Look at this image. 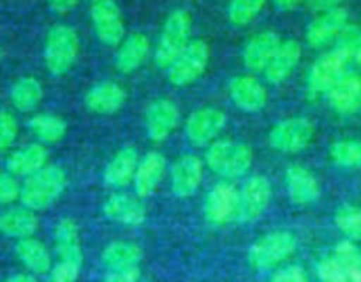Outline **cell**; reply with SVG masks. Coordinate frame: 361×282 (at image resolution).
Listing matches in <instances>:
<instances>
[{"instance_id":"1","label":"cell","mask_w":361,"mask_h":282,"mask_svg":"<svg viewBox=\"0 0 361 282\" xmlns=\"http://www.w3.org/2000/svg\"><path fill=\"white\" fill-rule=\"evenodd\" d=\"M252 148L242 141L217 140L210 147H207V152H204L207 168L224 180L245 176L252 168Z\"/></svg>"},{"instance_id":"2","label":"cell","mask_w":361,"mask_h":282,"mask_svg":"<svg viewBox=\"0 0 361 282\" xmlns=\"http://www.w3.org/2000/svg\"><path fill=\"white\" fill-rule=\"evenodd\" d=\"M67 187V175L60 166L48 164L41 171L25 178L20 190V201L23 207L39 212L51 207L63 194Z\"/></svg>"},{"instance_id":"3","label":"cell","mask_w":361,"mask_h":282,"mask_svg":"<svg viewBox=\"0 0 361 282\" xmlns=\"http://www.w3.org/2000/svg\"><path fill=\"white\" fill-rule=\"evenodd\" d=\"M190 28H192V18L185 9H175L168 14L154 49V60L157 67L168 70L171 63L185 51L187 46L190 44Z\"/></svg>"},{"instance_id":"4","label":"cell","mask_w":361,"mask_h":282,"mask_svg":"<svg viewBox=\"0 0 361 282\" xmlns=\"http://www.w3.org/2000/svg\"><path fill=\"white\" fill-rule=\"evenodd\" d=\"M80 55V35L71 25H53L46 34L44 63L51 76H63Z\"/></svg>"},{"instance_id":"5","label":"cell","mask_w":361,"mask_h":282,"mask_svg":"<svg viewBox=\"0 0 361 282\" xmlns=\"http://www.w3.org/2000/svg\"><path fill=\"white\" fill-rule=\"evenodd\" d=\"M351 56L335 46L330 51L323 53L310 67L307 74V94L310 99L326 95L335 83L348 73V63Z\"/></svg>"},{"instance_id":"6","label":"cell","mask_w":361,"mask_h":282,"mask_svg":"<svg viewBox=\"0 0 361 282\" xmlns=\"http://www.w3.org/2000/svg\"><path fill=\"white\" fill-rule=\"evenodd\" d=\"M296 236L289 231H271L261 236L249 249V263L256 270H271L295 254Z\"/></svg>"},{"instance_id":"7","label":"cell","mask_w":361,"mask_h":282,"mask_svg":"<svg viewBox=\"0 0 361 282\" xmlns=\"http://www.w3.org/2000/svg\"><path fill=\"white\" fill-rule=\"evenodd\" d=\"M314 123L305 116H291L275 123L270 130L271 148L282 154H300L310 147L314 140Z\"/></svg>"},{"instance_id":"8","label":"cell","mask_w":361,"mask_h":282,"mask_svg":"<svg viewBox=\"0 0 361 282\" xmlns=\"http://www.w3.org/2000/svg\"><path fill=\"white\" fill-rule=\"evenodd\" d=\"M208 62H210V48H208V44L203 39H194L187 46L185 51L166 70L169 83L178 88L196 83L207 70Z\"/></svg>"},{"instance_id":"9","label":"cell","mask_w":361,"mask_h":282,"mask_svg":"<svg viewBox=\"0 0 361 282\" xmlns=\"http://www.w3.org/2000/svg\"><path fill=\"white\" fill-rule=\"evenodd\" d=\"M90 20L95 35L104 46L116 48L127 37L122 9L115 0H92Z\"/></svg>"},{"instance_id":"10","label":"cell","mask_w":361,"mask_h":282,"mask_svg":"<svg viewBox=\"0 0 361 282\" xmlns=\"http://www.w3.org/2000/svg\"><path fill=\"white\" fill-rule=\"evenodd\" d=\"M240 190L229 180H221L204 197V219L212 226H224L238 219Z\"/></svg>"},{"instance_id":"11","label":"cell","mask_w":361,"mask_h":282,"mask_svg":"<svg viewBox=\"0 0 361 282\" xmlns=\"http://www.w3.org/2000/svg\"><path fill=\"white\" fill-rule=\"evenodd\" d=\"M228 116L219 108H200L185 120V137L192 147H210L224 130Z\"/></svg>"},{"instance_id":"12","label":"cell","mask_w":361,"mask_h":282,"mask_svg":"<svg viewBox=\"0 0 361 282\" xmlns=\"http://www.w3.org/2000/svg\"><path fill=\"white\" fill-rule=\"evenodd\" d=\"M204 159L196 154L180 155L169 169L171 190L176 197H190L196 194L204 178Z\"/></svg>"},{"instance_id":"13","label":"cell","mask_w":361,"mask_h":282,"mask_svg":"<svg viewBox=\"0 0 361 282\" xmlns=\"http://www.w3.org/2000/svg\"><path fill=\"white\" fill-rule=\"evenodd\" d=\"M349 25V14L344 7L319 13L309 23L305 30V41L310 48L321 49L324 46L337 42L342 32Z\"/></svg>"},{"instance_id":"14","label":"cell","mask_w":361,"mask_h":282,"mask_svg":"<svg viewBox=\"0 0 361 282\" xmlns=\"http://www.w3.org/2000/svg\"><path fill=\"white\" fill-rule=\"evenodd\" d=\"M271 194H274V189H271V182L267 176H249L240 189V221L252 222L259 219L270 207Z\"/></svg>"},{"instance_id":"15","label":"cell","mask_w":361,"mask_h":282,"mask_svg":"<svg viewBox=\"0 0 361 282\" xmlns=\"http://www.w3.org/2000/svg\"><path fill=\"white\" fill-rule=\"evenodd\" d=\"M180 123V109L171 99H157L145 113L147 136L154 143H164Z\"/></svg>"},{"instance_id":"16","label":"cell","mask_w":361,"mask_h":282,"mask_svg":"<svg viewBox=\"0 0 361 282\" xmlns=\"http://www.w3.org/2000/svg\"><path fill=\"white\" fill-rule=\"evenodd\" d=\"M233 104L245 113H259L268 102V92L264 85L252 74L235 76L228 85Z\"/></svg>"},{"instance_id":"17","label":"cell","mask_w":361,"mask_h":282,"mask_svg":"<svg viewBox=\"0 0 361 282\" xmlns=\"http://www.w3.org/2000/svg\"><path fill=\"white\" fill-rule=\"evenodd\" d=\"M286 189L291 203L300 207L316 203L321 196L317 176L302 164H293L286 169Z\"/></svg>"},{"instance_id":"18","label":"cell","mask_w":361,"mask_h":282,"mask_svg":"<svg viewBox=\"0 0 361 282\" xmlns=\"http://www.w3.org/2000/svg\"><path fill=\"white\" fill-rule=\"evenodd\" d=\"M102 212L106 217L122 226H141L147 219V208H145L141 197H134L130 194L115 192L106 197L102 204Z\"/></svg>"},{"instance_id":"19","label":"cell","mask_w":361,"mask_h":282,"mask_svg":"<svg viewBox=\"0 0 361 282\" xmlns=\"http://www.w3.org/2000/svg\"><path fill=\"white\" fill-rule=\"evenodd\" d=\"M281 37L271 30H263L254 34L243 46L242 60L243 66L252 73H264L270 60L274 59L275 51L281 46Z\"/></svg>"},{"instance_id":"20","label":"cell","mask_w":361,"mask_h":282,"mask_svg":"<svg viewBox=\"0 0 361 282\" xmlns=\"http://www.w3.org/2000/svg\"><path fill=\"white\" fill-rule=\"evenodd\" d=\"M166 171H168V161H166L161 152L152 150L145 154L140 159V166H137L136 176H134L133 182L136 196L141 197V200L152 196L164 180Z\"/></svg>"},{"instance_id":"21","label":"cell","mask_w":361,"mask_h":282,"mask_svg":"<svg viewBox=\"0 0 361 282\" xmlns=\"http://www.w3.org/2000/svg\"><path fill=\"white\" fill-rule=\"evenodd\" d=\"M126 101V88L116 81H101L85 94V106L97 115H113L123 108Z\"/></svg>"},{"instance_id":"22","label":"cell","mask_w":361,"mask_h":282,"mask_svg":"<svg viewBox=\"0 0 361 282\" xmlns=\"http://www.w3.org/2000/svg\"><path fill=\"white\" fill-rule=\"evenodd\" d=\"M152 51V42L148 35L141 32L127 35L118 46L115 53V67L122 74H133L147 62Z\"/></svg>"},{"instance_id":"23","label":"cell","mask_w":361,"mask_h":282,"mask_svg":"<svg viewBox=\"0 0 361 282\" xmlns=\"http://www.w3.org/2000/svg\"><path fill=\"white\" fill-rule=\"evenodd\" d=\"M140 154L134 147H122L106 164L102 178L108 187L123 189L134 182L137 166H140Z\"/></svg>"},{"instance_id":"24","label":"cell","mask_w":361,"mask_h":282,"mask_svg":"<svg viewBox=\"0 0 361 282\" xmlns=\"http://www.w3.org/2000/svg\"><path fill=\"white\" fill-rule=\"evenodd\" d=\"M303 49L302 44L295 39H286L281 42L279 49L275 51L274 59L270 60L268 67L264 69V78L270 85H281L295 73L296 67L300 66Z\"/></svg>"},{"instance_id":"25","label":"cell","mask_w":361,"mask_h":282,"mask_svg":"<svg viewBox=\"0 0 361 282\" xmlns=\"http://www.w3.org/2000/svg\"><path fill=\"white\" fill-rule=\"evenodd\" d=\"M334 111L353 115L361 108V76L358 73H345L326 94Z\"/></svg>"},{"instance_id":"26","label":"cell","mask_w":361,"mask_h":282,"mask_svg":"<svg viewBox=\"0 0 361 282\" xmlns=\"http://www.w3.org/2000/svg\"><path fill=\"white\" fill-rule=\"evenodd\" d=\"M44 166H48V150L42 143L27 145L13 152L6 161L7 173L13 176H23V178L41 171Z\"/></svg>"},{"instance_id":"27","label":"cell","mask_w":361,"mask_h":282,"mask_svg":"<svg viewBox=\"0 0 361 282\" xmlns=\"http://www.w3.org/2000/svg\"><path fill=\"white\" fill-rule=\"evenodd\" d=\"M53 238H55V247L60 259L81 266V263H83V249H81L80 228H78L76 222L69 217L60 219L59 224L55 226Z\"/></svg>"},{"instance_id":"28","label":"cell","mask_w":361,"mask_h":282,"mask_svg":"<svg viewBox=\"0 0 361 282\" xmlns=\"http://www.w3.org/2000/svg\"><path fill=\"white\" fill-rule=\"evenodd\" d=\"M39 228V219L34 210L27 207L9 208L0 214V233L9 238H30Z\"/></svg>"},{"instance_id":"29","label":"cell","mask_w":361,"mask_h":282,"mask_svg":"<svg viewBox=\"0 0 361 282\" xmlns=\"http://www.w3.org/2000/svg\"><path fill=\"white\" fill-rule=\"evenodd\" d=\"M14 252H16L18 259L23 263V266L28 271H32V274L44 275L51 271V254L46 249L44 243L35 240L34 236L18 240L16 247H14Z\"/></svg>"},{"instance_id":"30","label":"cell","mask_w":361,"mask_h":282,"mask_svg":"<svg viewBox=\"0 0 361 282\" xmlns=\"http://www.w3.org/2000/svg\"><path fill=\"white\" fill-rule=\"evenodd\" d=\"M101 259L109 271L129 270V268L140 266L143 259V250L137 243L118 240V242H111L102 250Z\"/></svg>"},{"instance_id":"31","label":"cell","mask_w":361,"mask_h":282,"mask_svg":"<svg viewBox=\"0 0 361 282\" xmlns=\"http://www.w3.org/2000/svg\"><path fill=\"white\" fill-rule=\"evenodd\" d=\"M11 102L18 111H34L39 104H41L42 97H44V88H42L41 81L34 76H23L20 80L14 81L11 87Z\"/></svg>"},{"instance_id":"32","label":"cell","mask_w":361,"mask_h":282,"mask_svg":"<svg viewBox=\"0 0 361 282\" xmlns=\"http://www.w3.org/2000/svg\"><path fill=\"white\" fill-rule=\"evenodd\" d=\"M32 134L41 141L42 145H55L63 140L67 133V123L62 116L53 113H39L28 120Z\"/></svg>"},{"instance_id":"33","label":"cell","mask_w":361,"mask_h":282,"mask_svg":"<svg viewBox=\"0 0 361 282\" xmlns=\"http://www.w3.org/2000/svg\"><path fill=\"white\" fill-rule=\"evenodd\" d=\"M335 257L348 274L349 282H361V250L353 240H342L335 247Z\"/></svg>"},{"instance_id":"34","label":"cell","mask_w":361,"mask_h":282,"mask_svg":"<svg viewBox=\"0 0 361 282\" xmlns=\"http://www.w3.org/2000/svg\"><path fill=\"white\" fill-rule=\"evenodd\" d=\"M330 159L335 166L348 169L361 168V141L341 140L330 147Z\"/></svg>"},{"instance_id":"35","label":"cell","mask_w":361,"mask_h":282,"mask_svg":"<svg viewBox=\"0 0 361 282\" xmlns=\"http://www.w3.org/2000/svg\"><path fill=\"white\" fill-rule=\"evenodd\" d=\"M267 0H229L228 20L235 27H245L252 23L257 14L264 9Z\"/></svg>"},{"instance_id":"36","label":"cell","mask_w":361,"mask_h":282,"mask_svg":"<svg viewBox=\"0 0 361 282\" xmlns=\"http://www.w3.org/2000/svg\"><path fill=\"white\" fill-rule=\"evenodd\" d=\"M335 226L353 242H361V208L355 204H342L335 212Z\"/></svg>"},{"instance_id":"37","label":"cell","mask_w":361,"mask_h":282,"mask_svg":"<svg viewBox=\"0 0 361 282\" xmlns=\"http://www.w3.org/2000/svg\"><path fill=\"white\" fill-rule=\"evenodd\" d=\"M316 271L321 282H349L348 274L335 256L323 257L317 263Z\"/></svg>"},{"instance_id":"38","label":"cell","mask_w":361,"mask_h":282,"mask_svg":"<svg viewBox=\"0 0 361 282\" xmlns=\"http://www.w3.org/2000/svg\"><path fill=\"white\" fill-rule=\"evenodd\" d=\"M18 136V122L16 116L11 111L2 109L0 111V154L9 150L14 145Z\"/></svg>"},{"instance_id":"39","label":"cell","mask_w":361,"mask_h":282,"mask_svg":"<svg viewBox=\"0 0 361 282\" xmlns=\"http://www.w3.org/2000/svg\"><path fill=\"white\" fill-rule=\"evenodd\" d=\"M20 183L11 173L0 171V204H9L20 197Z\"/></svg>"},{"instance_id":"40","label":"cell","mask_w":361,"mask_h":282,"mask_svg":"<svg viewBox=\"0 0 361 282\" xmlns=\"http://www.w3.org/2000/svg\"><path fill=\"white\" fill-rule=\"evenodd\" d=\"M78 275H80V266H76L73 263H66V261H60L59 264H55L51 268L46 282H76Z\"/></svg>"},{"instance_id":"41","label":"cell","mask_w":361,"mask_h":282,"mask_svg":"<svg viewBox=\"0 0 361 282\" xmlns=\"http://www.w3.org/2000/svg\"><path fill=\"white\" fill-rule=\"evenodd\" d=\"M271 282H309V277H307V271L302 266L288 264V266H282L274 271Z\"/></svg>"},{"instance_id":"42","label":"cell","mask_w":361,"mask_h":282,"mask_svg":"<svg viewBox=\"0 0 361 282\" xmlns=\"http://www.w3.org/2000/svg\"><path fill=\"white\" fill-rule=\"evenodd\" d=\"M141 277V270L140 266L137 268H129V270H116V271H109L106 275L104 282H140Z\"/></svg>"},{"instance_id":"43","label":"cell","mask_w":361,"mask_h":282,"mask_svg":"<svg viewBox=\"0 0 361 282\" xmlns=\"http://www.w3.org/2000/svg\"><path fill=\"white\" fill-rule=\"evenodd\" d=\"M48 7L56 14H67L80 6L81 0H46Z\"/></svg>"},{"instance_id":"44","label":"cell","mask_w":361,"mask_h":282,"mask_svg":"<svg viewBox=\"0 0 361 282\" xmlns=\"http://www.w3.org/2000/svg\"><path fill=\"white\" fill-rule=\"evenodd\" d=\"M305 2L314 13H326V11L341 7L342 0H305Z\"/></svg>"},{"instance_id":"45","label":"cell","mask_w":361,"mask_h":282,"mask_svg":"<svg viewBox=\"0 0 361 282\" xmlns=\"http://www.w3.org/2000/svg\"><path fill=\"white\" fill-rule=\"evenodd\" d=\"M302 2H305V0H274L275 7L281 11H295Z\"/></svg>"},{"instance_id":"46","label":"cell","mask_w":361,"mask_h":282,"mask_svg":"<svg viewBox=\"0 0 361 282\" xmlns=\"http://www.w3.org/2000/svg\"><path fill=\"white\" fill-rule=\"evenodd\" d=\"M4 282H39L34 275H28V274H16V275H11L9 278H6Z\"/></svg>"},{"instance_id":"47","label":"cell","mask_w":361,"mask_h":282,"mask_svg":"<svg viewBox=\"0 0 361 282\" xmlns=\"http://www.w3.org/2000/svg\"><path fill=\"white\" fill-rule=\"evenodd\" d=\"M355 60H356V62H358L360 66H361V35H360V39H358V46H356V51H355Z\"/></svg>"},{"instance_id":"48","label":"cell","mask_w":361,"mask_h":282,"mask_svg":"<svg viewBox=\"0 0 361 282\" xmlns=\"http://www.w3.org/2000/svg\"><path fill=\"white\" fill-rule=\"evenodd\" d=\"M2 55H4V53H2V49H0V60H2Z\"/></svg>"}]
</instances>
